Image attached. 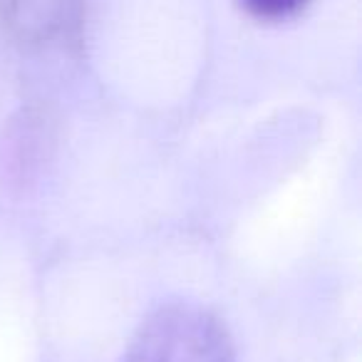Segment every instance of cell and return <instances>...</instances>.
Wrapping results in <instances>:
<instances>
[{
    "mask_svg": "<svg viewBox=\"0 0 362 362\" xmlns=\"http://www.w3.org/2000/svg\"><path fill=\"white\" fill-rule=\"evenodd\" d=\"M122 362H233V347L211 313L174 303L146 317Z\"/></svg>",
    "mask_w": 362,
    "mask_h": 362,
    "instance_id": "obj_1",
    "label": "cell"
},
{
    "mask_svg": "<svg viewBox=\"0 0 362 362\" xmlns=\"http://www.w3.org/2000/svg\"><path fill=\"white\" fill-rule=\"evenodd\" d=\"M241 6L258 21L278 23L298 16L308 6V0H241Z\"/></svg>",
    "mask_w": 362,
    "mask_h": 362,
    "instance_id": "obj_2",
    "label": "cell"
}]
</instances>
